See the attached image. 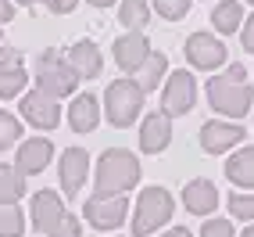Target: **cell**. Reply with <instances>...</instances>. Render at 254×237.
<instances>
[{"instance_id":"17","label":"cell","mask_w":254,"mask_h":237,"mask_svg":"<svg viewBox=\"0 0 254 237\" xmlns=\"http://www.w3.org/2000/svg\"><path fill=\"white\" fill-rule=\"evenodd\" d=\"M183 205L190 209L193 216H211L218 205V191L211 180H190L183 187Z\"/></svg>"},{"instance_id":"20","label":"cell","mask_w":254,"mask_h":237,"mask_svg":"<svg viewBox=\"0 0 254 237\" xmlns=\"http://www.w3.org/2000/svg\"><path fill=\"white\" fill-rule=\"evenodd\" d=\"M165 69H168V58L161 54V50H150V54H147V61L136 69V79H132V83H136V87H140L143 94H147V90H158V87H161V76H165Z\"/></svg>"},{"instance_id":"25","label":"cell","mask_w":254,"mask_h":237,"mask_svg":"<svg viewBox=\"0 0 254 237\" xmlns=\"http://www.w3.org/2000/svg\"><path fill=\"white\" fill-rule=\"evenodd\" d=\"M25 234V216L18 205H0V237H22Z\"/></svg>"},{"instance_id":"6","label":"cell","mask_w":254,"mask_h":237,"mask_svg":"<svg viewBox=\"0 0 254 237\" xmlns=\"http://www.w3.org/2000/svg\"><path fill=\"white\" fill-rule=\"evenodd\" d=\"M104 105H108V122L126 129V126L136 122V115L143 108V90L132 79H115L104 94Z\"/></svg>"},{"instance_id":"33","label":"cell","mask_w":254,"mask_h":237,"mask_svg":"<svg viewBox=\"0 0 254 237\" xmlns=\"http://www.w3.org/2000/svg\"><path fill=\"white\" fill-rule=\"evenodd\" d=\"M14 18V7H11V0H0V25L11 22Z\"/></svg>"},{"instance_id":"37","label":"cell","mask_w":254,"mask_h":237,"mask_svg":"<svg viewBox=\"0 0 254 237\" xmlns=\"http://www.w3.org/2000/svg\"><path fill=\"white\" fill-rule=\"evenodd\" d=\"M18 4H22V7H29V4H36V0H18Z\"/></svg>"},{"instance_id":"3","label":"cell","mask_w":254,"mask_h":237,"mask_svg":"<svg viewBox=\"0 0 254 237\" xmlns=\"http://www.w3.org/2000/svg\"><path fill=\"white\" fill-rule=\"evenodd\" d=\"M32 227L47 237H79L82 234L79 216L64 212L58 191H36V198H32Z\"/></svg>"},{"instance_id":"30","label":"cell","mask_w":254,"mask_h":237,"mask_svg":"<svg viewBox=\"0 0 254 237\" xmlns=\"http://www.w3.org/2000/svg\"><path fill=\"white\" fill-rule=\"evenodd\" d=\"M43 4H47V11H54V14H68L79 0H43Z\"/></svg>"},{"instance_id":"14","label":"cell","mask_w":254,"mask_h":237,"mask_svg":"<svg viewBox=\"0 0 254 237\" xmlns=\"http://www.w3.org/2000/svg\"><path fill=\"white\" fill-rule=\"evenodd\" d=\"M50 155H54V144H50L47 137H32L18 147V158H14V169H18L22 176H36L47 169Z\"/></svg>"},{"instance_id":"29","label":"cell","mask_w":254,"mask_h":237,"mask_svg":"<svg viewBox=\"0 0 254 237\" xmlns=\"http://www.w3.org/2000/svg\"><path fill=\"white\" fill-rule=\"evenodd\" d=\"M200 237H233V223L229 219H208L200 227Z\"/></svg>"},{"instance_id":"16","label":"cell","mask_w":254,"mask_h":237,"mask_svg":"<svg viewBox=\"0 0 254 237\" xmlns=\"http://www.w3.org/2000/svg\"><path fill=\"white\" fill-rule=\"evenodd\" d=\"M68 65L79 79H93L100 76V65H104V54H100V47L93 40H79L68 47Z\"/></svg>"},{"instance_id":"7","label":"cell","mask_w":254,"mask_h":237,"mask_svg":"<svg viewBox=\"0 0 254 237\" xmlns=\"http://www.w3.org/2000/svg\"><path fill=\"white\" fill-rule=\"evenodd\" d=\"M193 105H197V79L186 72V69L172 72V76H168V83H165L161 112H165L168 118H176V115H186Z\"/></svg>"},{"instance_id":"34","label":"cell","mask_w":254,"mask_h":237,"mask_svg":"<svg viewBox=\"0 0 254 237\" xmlns=\"http://www.w3.org/2000/svg\"><path fill=\"white\" fill-rule=\"evenodd\" d=\"M161 237H193L190 230H186V227H172V230H165Z\"/></svg>"},{"instance_id":"27","label":"cell","mask_w":254,"mask_h":237,"mask_svg":"<svg viewBox=\"0 0 254 237\" xmlns=\"http://www.w3.org/2000/svg\"><path fill=\"white\" fill-rule=\"evenodd\" d=\"M150 4H154V11L168 22H179L183 14L190 11V0H150Z\"/></svg>"},{"instance_id":"18","label":"cell","mask_w":254,"mask_h":237,"mask_svg":"<svg viewBox=\"0 0 254 237\" xmlns=\"http://www.w3.org/2000/svg\"><path fill=\"white\" fill-rule=\"evenodd\" d=\"M97 122H100V105H97V97H93V94H79L72 105H68V126H72L75 133H90V129H97Z\"/></svg>"},{"instance_id":"21","label":"cell","mask_w":254,"mask_h":237,"mask_svg":"<svg viewBox=\"0 0 254 237\" xmlns=\"http://www.w3.org/2000/svg\"><path fill=\"white\" fill-rule=\"evenodd\" d=\"M240 22H244V7H240V0H222V4H215V11H211V25L222 32H236L240 29Z\"/></svg>"},{"instance_id":"31","label":"cell","mask_w":254,"mask_h":237,"mask_svg":"<svg viewBox=\"0 0 254 237\" xmlns=\"http://www.w3.org/2000/svg\"><path fill=\"white\" fill-rule=\"evenodd\" d=\"M244 50H247V54H254V14H251V18L244 22Z\"/></svg>"},{"instance_id":"4","label":"cell","mask_w":254,"mask_h":237,"mask_svg":"<svg viewBox=\"0 0 254 237\" xmlns=\"http://www.w3.org/2000/svg\"><path fill=\"white\" fill-rule=\"evenodd\" d=\"M79 76L72 72V65L64 54H58V50H43V54L36 58V90L50 94V97H68L75 90Z\"/></svg>"},{"instance_id":"23","label":"cell","mask_w":254,"mask_h":237,"mask_svg":"<svg viewBox=\"0 0 254 237\" xmlns=\"http://www.w3.org/2000/svg\"><path fill=\"white\" fill-rule=\"evenodd\" d=\"M25 83H29V72H25V65H0V101H11V97H18Z\"/></svg>"},{"instance_id":"35","label":"cell","mask_w":254,"mask_h":237,"mask_svg":"<svg viewBox=\"0 0 254 237\" xmlns=\"http://www.w3.org/2000/svg\"><path fill=\"white\" fill-rule=\"evenodd\" d=\"M90 4H93V7H111L115 0H90Z\"/></svg>"},{"instance_id":"1","label":"cell","mask_w":254,"mask_h":237,"mask_svg":"<svg viewBox=\"0 0 254 237\" xmlns=\"http://www.w3.org/2000/svg\"><path fill=\"white\" fill-rule=\"evenodd\" d=\"M208 101H211L215 112H222L229 118H244L254 108V90L247 83V69H244V65H229L222 76H211Z\"/></svg>"},{"instance_id":"24","label":"cell","mask_w":254,"mask_h":237,"mask_svg":"<svg viewBox=\"0 0 254 237\" xmlns=\"http://www.w3.org/2000/svg\"><path fill=\"white\" fill-rule=\"evenodd\" d=\"M118 22L129 25V32H140L150 22V4H147V0H122V7H118Z\"/></svg>"},{"instance_id":"2","label":"cell","mask_w":254,"mask_h":237,"mask_svg":"<svg viewBox=\"0 0 254 237\" xmlns=\"http://www.w3.org/2000/svg\"><path fill=\"white\" fill-rule=\"evenodd\" d=\"M136 180H140V162L132 151L126 147H108L104 155H100L97 162V198H118V194H126L136 187Z\"/></svg>"},{"instance_id":"28","label":"cell","mask_w":254,"mask_h":237,"mask_svg":"<svg viewBox=\"0 0 254 237\" xmlns=\"http://www.w3.org/2000/svg\"><path fill=\"white\" fill-rule=\"evenodd\" d=\"M229 212L233 219H254V194H229Z\"/></svg>"},{"instance_id":"38","label":"cell","mask_w":254,"mask_h":237,"mask_svg":"<svg viewBox=\"0 0 254 237\" xmlns=\"http://www.w3.org/2000/svg\"><path fill=\"white\" fill-rule=\"evenodd\" d=\"M251 4H254V0H251Z\"/></svg>"},{"instance_id":"10","label":"cell","mask_w":254,"mask_h":237,"mask_svg":"<svg viewBox=\"0 0 254 237\" xmlns=\"http://www.w3.org/2000/svg\"><path fill=\"white\" fill-rule=\"evenodd\" d=\"M22 115H25V122L36 126V129H54L61 122V105L43 90H29L22 97Z\"/></svg>"},{"instance_id":"36","label":"cell","mask_w":254,"mask_h":237,"mask_svg":"<svg viewBox=\"0 0 254 237\" xmlns=\"http://www.w3.org/2000/svg\"><path fill=\"white\" fill-rule=\"evenodd\" d=\"M240 237H254V223H251V227H247V230H244Z\"/></svg>"},{"instance_id":"12","label":"cell","mask_w":254,"mask_h":237,"mask_svg":"<svg viewBox=\"0 0 254 237\" xmlns=\"http://www.w3.org/2000/svg\"><path fill=\"white\" fill-rule=\"evenodd\" d=\"M240 140H244V126H236V122L211 118V122L200 126V147H204L208 155H222V151L236 147Z\"/></svg>"},{"instance_id":"22","label":"cell","mask_w":254,"mask_h":237,"mask_svg":"<svg viewBox=\"0 0 254 237\" xmlns=\"http://www.w3.org/2000/svg\"><path fill=\"white\" fill-rule=\"evenodd\" d=\"M25 194V176L14 165H0V205H18Z\"/></svg>"},{"instance_id":"11","label":"cell","mask_w":254,"mask_h":237,"mask_svg":"<svg viewBox=\"0 0 254 237\" xmlns=\"http://www.w3.org/2000/svg\"><path fill=\"white\" fill-rule=\"evenodd\" d=\"M58 169H61V191L68 198H79L82 183H86V176H90V155L82 147H68L61 155Z\"/></svg>"},{"instance_id":"15","label":"cell","mask_w":254,"mask_h":237,"mask_svg":"<svg viewBox=\"0 0 254 237\" xmlns=\"http://www.w3.org/2000/svg\"><path fill=\"white\" fill-rule=\"evenodd\" d=\"M168 140H172V118H168L165 112L147 115L143 126H140V147L147 151V155H158V151L168 147Z\"/></svg>"},{"instance_id":"13","label":"cell","mask_w":254,"mask_h":237,"mask_svg":"<svg viewBox=\"0 0 254 237\" xmlns=\"http://www.w3.org/2000/svg\"><path fill=\"white\" fill-rule=\"evenodd\" d=\"M147 54H150V43H147L143 32H126V36L115 40V61L122 72H136L147 61Z\"/></svg>"},{"instance_id":"9","label":"cell","mask_w":254,"mask_h":237,"mask_svg":"<svg viewBox=\"0 0 254 237\" xmlns=\"http://www.w3.org/2000/svg\"><path fill=\"white\" fill-rule=\"evenodd\" d=\"M82 216H86L90 227H97V230H115V227L126 223L129 201H126V194H118V198H97L93 194L86 205H82Z\"/></svg>"},{"instance_id":"19","label":"cell","mask_w":254,"mask_h":237,"mask_svg":"<svg viewBox=\"0 0 254 237\" xmlns=\"http://www.w3.org/2000/svg\"><path fill=\"white\" fill-rule=\"evenodd\" d=\"M226 176L236 183V187L254 191V147H240L236 155L226 162Z\"/></svg>"},{"instance_id":"32","label":"cell","mask_w":254,"mask_h":237,"mask_svg":"<svg viewBox=\"0 0 254 237\" xmlns=\"http://www.w3.org/2000/svg\"><path fill=\"white\" fill-rule=\"evenodd\" d=\"M0 65H22V50H14V47H0Z\"/></svg>"},{"instance_id":"8","label":"cell","mask_w":254,"mask_h":237,"mask_svg":"<svg viewBox=\"0 0 254 237\" xmlns=\"http://www.w3.org/2000/svg\"><path fill=\"white\" fill-rule=\"evenodd\" d=\"M186 61L193 65L200 72H211L218 65L226 61V43L215 36V32H193V36H186V47H183Z\"/></svg>"},{"instance_id":"26","label":"cell","mask_w":254,"mask_h":237,"mask_svg":"<svg viewBox=\"0 0 254 237\" xmlns=\"http://www.w3.org/2000/svg\"><path fill=\"white\" fill-rule=\"evenodd\" d=\"M18 137H22V122L11 112H0V151L11 147V144H18Z\"/></svg>"},{"instance_id":"5","label":"cell","mask_w":254,"mask_h":237,"mask_svg":"<svg viewBox=\"0 0 254 237\" xmlns=\"http://www.w3.org/2000/svg\"><path fill=\"white\" fill-rule=\"evenodd\" d=\"M172 209L176 201L165 187H147L140 198H136V219H132V237H147L154 234L158 227H165L172 219Z\"/></svg>"}]
</instances>
